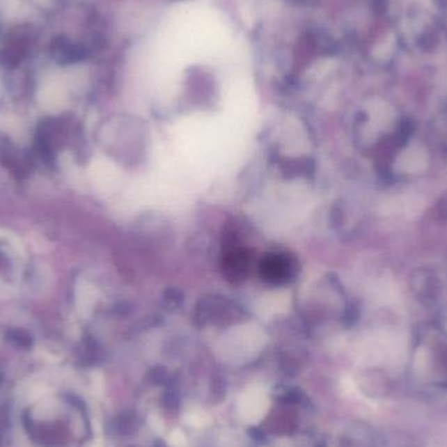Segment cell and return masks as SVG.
Returning a JSON list of instances; mask_svg holds the SVG:
<instances>
[{
	"mask_svg": "<svg viewBox=\"0 0 447 447\" xmlns=\"http://www.w3.org/2000/svg\"><path fill=\"white\" fill-rule=\"evenodd\" d=\"M262 267H263L265 275L269 279L276 280V281L285 280V277H288V275L290 274L289 260L285 258H281V256L268 258Z\"/></svg>",
	"mask_w": 447,
	"mask_h": 447,
	"instance_id": "obj_1",
	"label": "cell"
}]
</instances>
